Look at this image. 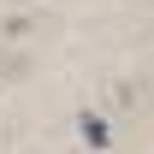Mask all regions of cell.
<instances>
[{
	"instance_id": "1",
	"label": "cell",
	"mask_w": 154,
	"mask_h": 154,
	"mask_svg": "<svg viewBox=\"0 0 154 154\" xmlns=\"http://www.w3.org/2000/svg\"><path fill=\"white\" fill-rule=\"evenodd\" d=\"M83 136H89V142H95V148H101V142H107V125H101L95 113H83Z\"/></svg>"
}]
</instances>
